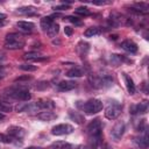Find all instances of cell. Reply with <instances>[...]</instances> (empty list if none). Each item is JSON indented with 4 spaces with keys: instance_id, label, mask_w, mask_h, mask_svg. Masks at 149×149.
I'll list each match as a JSON object with an SVG mask.
<instances>
[{
    "instance_id": "obj_31",
    "label": "cell",
    "mask_w": 149,
    "mask_h": 149,
    "mask_svg": "<svg viewBox=\"0 0 149 149\" xmlns=\"http://www.w3.org/2000/svg\"><path fill=\"white\" fill-rule=\"evenodd\" d=\"M64 33H65V35L71 36V35H72V33H73V28H71V27L66 26V27L64 28Z\"/></svg>"
},
{
    "instance_id": "obj_12",
    "label": "cell",
    "mask_w": 149,
    "mask_h": 149,
    "mask_svg": "<svg viewBox=\"0 0 149 149\" xmlns=\"http://www.w3.org/2000/svg\"><path fill=\"white\" fill-rule=\"evenodd\" d=\"M23 58L26 61H34V62H42V61H45L47 59V56H42L40 52H27L24 54Z\"/></svg>"
},
{
    "instance_id": "obj_20",
    "label": "cell",
    "mask_w": 149,
    "mask_h": 149,
    "mask_svg": "<svg viewBox=\"0 0 149 149\" xmlns=\"http://www.w3.org/2000/svg\"><path fill=\"white\" fill-rule=\"evenodd\" d=\"M51 149H72V146L65 141H56L51 144Z\"/></svg>"
},
{
    "instance_id": "obj_4",
    "label": "cell",
    "mask_w": 149,
    "mask_h": 149,
    "mask_svg": "<svg viewBox=\"0 0 149 149\" xmlns=\"http://www.w3.org/2000/svg\"><path fill=\"white\" fill-rule=\"evenodd\" d=\"M81 109L86 114H95L102 109V101L99 99H90L85 104H83Z\"/></svg>"
},
{
    "instance_id": "obj_37",
    "label": "cell",
    "mask_w": 149,
    "mask_h": 149,
    "mask_svg": "<svg viewBox=\"0 0 149 149\" xmlns=\"http://www.w3.org/2000/svg\"><path fill=\"white\" fill-rule=\"evenodd\" d=\"M5 24V21H0V27H2Z\"/></svg>"
},
{
    "instance_id": "obj_2",
    "label": "cell",
    "mask_w": 149,
    "mask_h": 149,
    "mask_svg": "<svg viewBox=\"0 0 149 149\" xmlns=\"http://www.w3.org/2000/svg\"><path fill=\"white\" fill-rule=\"evenodd\" d=\"M24 38L21 34L17 33H10L7 34L5 38V48L9 50H15V49H21L24 47Z\"/></svg>"
},
{
    "instance_id": "obj_26",
    "label": "cell",
    "mask_w": 149,
    "mask_h": 149,
    "mask_svg": "<svg viewBox=\"0 0 149 149\" xmlns=\"http://www.w3.org/2000/svg\"><path fill=\"white\" fill-rule=\"evenodd\" d=\"M74 13L78 14V15H81V16H88V15H91V12L86 7H78V8H76Z\"/></svg>"
},
{
    "instance_id": "obj_7",
    "label": "cell",
    "mask_w": 149,
    "mask_h": 149,
    "mask_svg": "<svg viewBox=\"0 0 149 149\" xmlns=\"http://www.w3.org/2000/svg\"><path fill=\"white\" fill-rule=\"evenodd\" d=\"M125 122L123 121H118L114 126H113V128H112V130H111V136L113 137V140H115V141H119L121 137H122V135H123V133H125Z\"/></svg>"
},
{
    "instance_id": "obj_27",
    "label": "cell",
    "mask_w": 149,
    "mask_h": 149,
    "mask_svg": "<svg viewBox=\"0 0 149 149\" xmlns=\"http://www.w3.org/2000/svg\"><path fill=\"white\" fill-rule=\"evenodd\" d=\"M20 69L23 70V71L31 72V71H36V70H37V66L31 65V64H21V65H20Z\"/></svg>"
},
{
    "instance_id": "obj_36",
    "label": "cell",
    "mask_w": 149,
    "mask_h": 149,
    "mask_svg": "<svg viewBox=\"0 0 149 149\" xmlns=\"http://www.w3.org/2000/svg\"><path fill=\"white\" fill-rule=\"evenodd\" d=\"M3 119H5V114L0 113V121H1V120H3Z\"/></svg>"
},
{
    "instance_id": "obj_38",
    "label": "cell",
    "mask_w": 149,
    "mask_h": 149,
    "mask_svg": "<svg viewBox=\"0 0 149 149\" xmlns=\"http://www.w3.org/2000/svg\"><path fill=\"white\" fill-rule=\"evenodd\" d=\"M105 149H112V148H111L108 144H106V146H105Z\"/></svg>"
},
{
    "instance_id": "obj_9",
    "label": "cell",
    "mask_w": 149,
    "mask_h": 149,
    "mask_svg": "<svg viewBox=\"0 0 149 149\" xmlns=\"http://www.w3.org/2000/svg\"><path fill=\"white\" fill-rule=\"evenodd\" d=\"M129 111L132 114H144L148 111V101L143 100L136 105H133V106H130Z\"/></svg>"
},
{
    "instance_id": "obj_22",
    "label": "cell",
    "mask_w": 149,
    "mask_h": 149,
    "mask_svg": "<svg viewBox=\"0 0 149 149\" xmlns=\"http://www.w3.org/2000/svg\"><path fill=\"white\" fill-rule=\"evenodd\" d=\"M54 23V21H52V19H51V16H44V17H42L41 19V28L44 30V31H47L49 28H50V26Z\"/></svg>"
},
{
    "instance_id": "obj_33",
    "label": "cell",
    "mask_w": 149,
    "mask_h": 149,
    "mask_svg": "<svg viewBox=\"0 0 149 149\" xmlns=\"http://www.w3.org/2000/svg\"><path fill=\"white\" fill-rule=\"evenodd\" d=\"M54 9H56V10H64V9H68V6H64V5H62V6H56Z\"/></svg>"
},
{
    "instance_id": "obj_13",
    "label": "cell",
    "mask_w": 149,
    "mask_h": 149,
    "mask_svg": "<svg viewBox=\"0 0 149 149\" xmlns=\"http://www.w3.org/2000/svg\"><path fill=\"white\" fill-rule=\"evenodd\" d=\"M16 27H17L21 31L29 33V31H31V30L35 28V24H34L33 22H29V21H17V22H16Z\"/></svg>"
},
{
    "instance_id": "obj_6",
    "label": "cell",
    "mask_w": 149,
    "mask_h": 149,
    "mask_svg": "<svg viewBox=\"0 0 149 149\" xmlns=\"http://www.w3.org/2000/svg\"><path fill=\"white\" fill-rule=\"evenodd\" d=\"M72 132H73V127L69 123H59V125H56L55 127H52V129H51V134L55 136L68 135V134H71Z\"/></svg>"
},
{
    "instance_id": "obj_24",
    "label": "cell",
    "mask_w": 149,
    "mask_h": 149,
    "mask_svg": "<svg viewBox=\"0 0 149 149\" xmlns=\"http://www.w3.org/2000/svg\"><path fill=\"white\" fill-rule=\"evenodd\" d=\"M77 50H78V54H79L80 57H85L87 51H88V44L84 43V42H80L77 47Z\"/></svg>"
},
{
    "instance_id": "obj_3",
    "label": "cell",
    "mask_w": 149,
    "mask_h": 149,
    "mask_svg": "<svg viewBox=\"0 0 149 149\" xmlns=\"http://www.w3.org/2000/svg\"><path fill=\"white\" fill-rule=\"evenodd\" d=\"M121 109H122V106H121V104L119 101L111 100L109 104L107 105V107L105 108V116H106V119H108V120H115L120 115Z\"/></svg>"
},
{
    "instance_id": "obj_35",
    "label": "cell",
    "mask_w": 149,
    "mask_h": 149,
    "mask_svg": "<svg viewBox=\"0 0 149 149\" xmlns=\"http://www.w3.org/2000/svg\"><path fill=\"white\" fill-rule=\"evenodd\" d=\"M26 149H43V148H41V147H28Z\"/></svg>"
},
{
    "instance_id": "obj_16",
    "label": "cell",
    "mask_w": 149,
    "mask_h": 149,
    "mask_svg": "<svg viewBox=\"0 0 149 149\" xmlns=\"http://www.w3.org/2000/svg\"><path fill=\"white\" fill-rule=\"evenodd\" d=\"M37 118L42 121H52L57 118V115L51 111H43V112L37 114Z\"/></svg>"
},
{
    "instance_id": "obj_39",
    "label": "cell",
    "mask_w": 149,
    "mask_h": 149,
    "mask_svg": "<svg viewBox=\"0 0 149 149\" xmlns=\"http://www.w3.org/2000/svg\"><path fill=\"white\" fill-rule=\"evenodd\" d=\"M2 77H3V74H2V73H0V79H1Z\"/></svg>"
},
{
    "instance_id": "obj_18",
    "label": "cell",
    "mask_w": 149,
    "mask_h": 149,
    "mask_svg": "<svg viewBox=\"0 0 149 149\" xmlns=\"http://www.w3.org/2000/svg\"><path fill=\"white\" fill-rule=\"evenodd\" d=\"M69 116H70L71 120H73V121H74L76 123H78V125H81V123H84V121H85L84 115L80 114V113L77 112V111H69Z\"/></svg>"
},
{
    "instance_id": "obj_34",
    "label": "cell",
    "mask_w": 149,
    "mask_h": 149,
    "mask_svg": "<svg viewBox=\"0 0 149 149\" xmlns=\"http://www.w3.org/2000/svg\"><path fill=\"white\" fill-rule=\"evenodd\" d=\"M6 14H2V13H0V21H6Z\"/></svg>"
},
{
    "instance_id": "obj_32",
    "label": "cell",
    "mask_w": 149,
    "mask_h": 149,
    "mask_svg": "<svg viewBox=\"0 0 149 149\" xmlns=\"http://www.w3.org/2000/svg\"><path fill=\"white\" fill-rule=\"evenodd\" d=\"M10 109H12L10 106H6V105H3V104L0 102V111H2V112H9Z\"/></svg>"
},
{
    "instance_id": "obj_28",
    "label": "cell",
    "mask_w": 149,
    "mask_h": 149,
    "mask_svg": "<svg viewBox=\"0 0 149 149\" xmlns=\"http://www.w3.org/2000/svg\"><path fill=\"white\" fill-rule=\"evenodd\" d=\"M0 142L2 143H12L14 142V139L9 135H5V134H0Z\"/></svg>"
},
{
    "instance_id": "obj_19",
    "label": "cell",
    "mask_w": 149,
    "mask_h": 149,
    "mask_svg": "<svg viewBox=\"0 0 149 149\" xmlns=\"http://www.w3.org/2000/svg\"><path fill=\"white\" fill-rule=\"evenodd\" d=\"M101 34V29L98 27H90L84 31V36L85 37H94Z\"/></svg>"
},
{
    "instance_id": "obj_5",
    "label": "cell",
    "mask_w": 149,
    "mask_h": 149,
    "mask_svg": "<svg viewBox=\"0 0 149 149\" xmlns=\"http://www.w3.org/2000/svg\"><path fill=\"white\" fill-rule=\"evenodd\" d=\"M8 95L10 98L16 99V100H20V101H28L31 98V94L29 93V91L26 87H22V86L21 87H19V86L17 87H13L9 91Z\"/></svg>"
},
{
    "instance_id": "obj_25",
    "label": "cell",
    "mask_w": 149,
    "mask_h": 149,
    "mask_svg": "<svg viewBox=\"0 0 149 149\" xmlns=\"http://www.w3.org/2000/svg\"><path fill=\"white\" fill-rule=\"evenodd\" d=\"M58 31H59V26L57 24V23H52L51 26H50V28L47 30V33H48V35L50 36V37H55L57 34H58Z\"/></svg>"
},
{
    "instance_id": "obj_29",
    "label": "cell",
    "mask_w": 149,
    "mask_h": 149,
    "mask_svg": "<svg viewBox=\"0 0 149 149\" xmlns=\"http://www.w3.org/2000/svg\"><path fill=\"white\" fill-rule=\"evenodd\" d=\"M66 19H68V20H69L70 22L74 23L76 26H80V24H81V21H80V20H78V19L76 17V16H68Z\"/></svg>"
},
{
    "instance_id": "obj_10",
    "label": "cell",
    "mask_w": 149,
    "mask_h": 149,
    "mask_svg": "<svg viewBox=\"0 0 149 149\" xmlns=\"http://www.w3.org/2000/svg\"><path fill=\"white\" fill-rule=\"evenodd\" d=\"M121 48H122L125 51L129 52V54H135V52H137V44H136L134 41H132V40H126V41L121 42Z\"/></svg>"
},
{
    "instance_id": "obj_23",
    "label": "cell",
    "mask_w": 149,
    "mask_h": 149,
    "mask_svg": "<svg viewBox=\"0 0 149 149\" xmlns=\"http://www.w3.org/2000/svg\"><path fill=\"white\" fill-rule=\"evenodd\" d=\"M83 74L84 73L79 68H72L66 72V76L70 77V78H78V77H81Z\"/></svg>"
},
{
    "instance_id": "obj_30",
    "label": "cell",
    "mask_w": 149,
    "mask_h": 149,
    "mask_svg": "<svg viewBox=\"0 0 149 149\" xmlns=\"http://www.w3.org/2000/svg\"><path fill=\"white\" fill-rule=\"evenodd\" d=\"M48 87V81H40L37 85H36V88L37 90H44Z\"/></svg>"
},
{
    "instance_id": "obj_11",
    "label": "cell",
    "mask_w": 149,
    "mask_h": 149,
    "mask_svg": "<svg viewBox=\"0 0 149 149\" xmlns=\"http://www.w3.org/2000/svg\"><path fill=\"white\" fill-rule=\"evenodd\" d=\"M76 86H77V83L73 81V80H63V81H61V83L57 85L58 90L62 91V92L71 91V90H73Z\"/></svg>"
},
{
    "instance_id": "obj_21",
    "label": "cell",
    "mask_w": 149,
    "mask_h": 149,
    "mask_svg": "<svg viewBox=\"0 0 149 149\" xmlns=\"http://www.w3.org/2000/svg\"><path fill=\"white\" fill-rule=\"evenodd\" d=\"M37 104H38L40 108H41V109H44V111H50V109H52L54 106H55L54 101H51V100H40Z\"/></svg>"
},
{
    "instance_id": "obj_8",
    "label": "cell",
    "mask_w": 149,
    "mask_h": 149,
    "mask_svg": "<svg viewBox=\"0 0 149 149\" xmlns=\"http://www.w3.org/2000/svg\"><path fill=\"white\" fill-rule=\"evenodd\" d=\"M7 133H8L9 136H12L15 140H20V139L24 137L26 134H27L26 129L22 128V127H19V126H10V127H8Z\"/></svg>"
},
{
    "instance_id": "obj_17",
    "label": "cell",
    "mask_w": 149,
    "mask_h": 149,
    "mask_svg": "<svg viewBox=\"0 0 149 149\" xmlns=\"http://www.w3.org/2000/svg\"><path fill=\"white\" fill-rule=\"evenodd\" d=\"M123 79H125V83H126V87H127V91L129 94H134L135 93V84L133 81V79L127 74V73H123Z\"/></svg>"
},
{
    "instance_id": "obj_1",
    "label": "cell",
    "mask_w": 149,
    "mask_h": 149,
    "mask_svg": "<svg viewBox=\"0 0 149 149\" xmlns=\"http://www.w3.org/2000/svg\"><path fill=\"white\" fill-rule=\"evenodd\" d=\"M87 134L91 146L93 148H97L101 143V139H102V125L99 119H94L88 123Z\"/></svg>"
},
{
    "instance_id": "obj_15",
    "label": "cell",
    "mask_w": 149,
    "mask_h": 149,
    "mask_svg": "<svg viewBox=\"0 0 149 149\" xmlns=\"http://www.w3.org/2000/svg\"><path fill=\"white\" fill-rule=\"evenodd\" d=\"M134 142L137 144L139 148L146 149V148L148 147V134H147V129L144 130V134H143L142 136L135 137V139H134Z\"/></svg>"
},
{
    "instance_id": "obj_14",
    "label": "cell",
    "mask_w": 149,
    "mask_h": 149,
    "mask_svg": "<svg viewBox=\"0 0 149 149\" xmlns=\"http://www.w3.org/2000/svg\"><path fill=\"white\" fill-rule=\"evenodd\" d=\"M17 14H22V15H35L37 14V9L34 6H23L16 9Z\"/></svg>"
}]
</instances>
